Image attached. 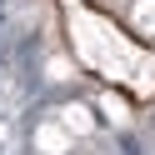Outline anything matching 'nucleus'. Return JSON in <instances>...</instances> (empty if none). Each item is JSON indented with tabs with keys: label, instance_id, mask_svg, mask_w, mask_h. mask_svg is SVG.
Masks as SVG:
<instances>
[{
	"label": "nucleus",
	"instance_id": "obj_1",
	"mask_svg": "<svg viewBox=\"0 0 155 155\" xmlns=\"http://www.w3.org/2000/svg\"><path fill=\"white\" fill-rule=\"evenodd\" d=\"M30 145H35V155H70V150H75V135L50 115V120H40V125L30 130Z\"/></svg>",
	"mask_w": 155,
	"mask_h": 155
},
{
	"label": "nucleus",
	"instance_id": "obj_2",
	"mask_svg": "<svg viewBox=\"0 0 155 155\" xmlns=\"http://www.w3.org/2000/svg\"><path fill=\"white\" fill-rule=\"evenodd\" d=\"M55 120H60L75 140H80V135H95V115H90V105H80V100L60 105V110H55Z\"/></svg>",
	"mask_w": 155,
	"mask_h": 155
},
{
	"label": "nucleus",
	"instance_id": "obj_3",
	"mask_svg": "<svg viewBox=\"0 0 155 155\" xmlns=\"http://www.w3.org/2000/svg\"><path fill=\"white\" fill-rule=\"evenodd\" d=\"M135 30L155 35V0H140V5H135Z\"/></svg>",
	"mask_w": 155,
	"mask_h": 155
},
{
	"label": "nucleus",
	"instance_id": "obj_4",
	"mask_svg": "<svg viewBox=\"0 0 155 155\" xmlns=\"http://www.w3.org/2000/svg\"><path fill=\"white\" fill-rule=\"evenodd\" d=\"M70 155H95V150H70Z\"/></svg>",
	"mask_w": 155,
	"mask_h": 155
}]
</instances>
